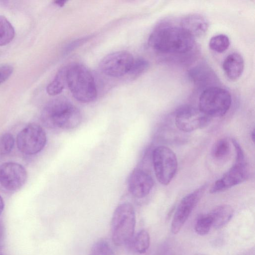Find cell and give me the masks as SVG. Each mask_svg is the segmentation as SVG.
I'll return each instance as SVG.
<instances>
[{"label": "cell", "mask_w": 255, "mask_h": 255, "mask_svg": "<svg viewBox=\"0 0 255 255\" xmlns=\"http://www.w3.org/2000/svg\"><path fill=\"white\" fill-rule=\"evenodd\" d=\"M206 188L207 184H204L181 199L176 209L171 224V231L173 234H176L180 231L201 199Z\"/></svg>", "instance_id": "10"}, {"label": "cell", "mask_w": 255, "mask_h": 255, "mask_svg": "<svg viewBox=\"0 0 255 255\" xmlns=\"http://www.w3.org/2000/svg\"><path fill=\"white\" fill-rule=\"evenodd\" d=\"M2 228L1 224H0V240L1 239L2 235Z\"/></svg>", "instance_id": "32"}, {"label": "cell", "mask_w": 255, "mask_h": 255, "mask_svg": "<svg viewBox=\"0 0 255 255\" xmlns=\"http://www.w3.org/2000/svg\"><path fill=\"white\" fill-rule=\"evenodd\" d=\"M16 145L23 154L32 155L40 152L47 141L46 133L43 128L36 123H30L17 134Z\"/></svg>", "instance_id": "8"}, {"label": "cell", "mask_w": 255, "mask_h": 255, "mask_svg": "<svg viewBox=\"0 0 255 255\" xmlns=\"http://www.w3.org/2000/svg\"><path fill=\"white\" fill-rule=\"evenodd\" d=\"M251 137H252V139L253 140V141L254 142H255V129H254L253 130V131H252L251 132Z\"/></svg>", "instance_id": "31"}, {"label": "cell", "mask_w": 255, "mask_h": 255, "mask_svg": "<svg viewBox=\"0 0 255 255\" xmlns=\"http://www.w3.org/2000/svg\"><path fill=\"white\" fill-rule=\"evenodd\" d=\"M128 185V190L133 196L142 198L149 194L153 187L154 181L147 172L136 168L130 174Z\"/></svg>", "instance_id": "13"}, {"label": "cell", "mask_w": 255, "mask_h": 255, "mask_svg": "<svg viewBox=\"0 0 255 255\" xmlns=\"http://www.w3.org/2000/svg\"><path fill=\"white\" fill-rule=\"evenodd\" d=\"M130 244L136 253L143 254L146 252L150 246V236L145 230H141L131 239Z\"/></svg>", "instance_id": "19"}, {"label": "cell", "mask_w": 255, "mask_h": 255, "mask_svg": "<svg viewBox=\"0 0 255 255\" xmlns=\"http://www.w3.org/2000/svg\"><path fill=\"white\" fill-rule=\"evenodd\" d=\"M66 85V66L57 72L53 80L47 86L46 92L51 96L58 95L63 91Z\"/></svg>", "instance_id": "18"}, {"label": "cell", "mask_w": 255, "mask_h": 255, "mask_svg": "<svg viewBox=\"0 0 255 255\" xmlns=\"http://www.w3.org/2000/svg\"><path fill=\"white\" fill-rule=\"evenodd\" d=\"M232 143L236 152L235 162L220 178L214 182L210 190L211 193L227 190L243 183L249 176V167L242 148L235 139H232Z\"/></svg>", "instance_id": "5"}, {"label": "cell", "mask_w": 255, "mask_h": 255, "mask_svg": "<svg viewBox=\"0 0 255 255\" xmlns=\"http://www.w3.org/2000/svg\"><path fill=\"white\" fill-rule=\"evenodd\" d=\"M208 22L202 15L193 13L182 18L180 26L194 38L203 35L208 28Z\"/></svg>", "instance_id": "15"}, {"label": "cell", "mask_w": 255, "mask_h": 255, "mask_svg": "<svg viewBox=\"0 0 255 255\" xmlns=\"http://www.w3.org/2000/svg\"><path fill=\"white\" fill-rule=\"evenodd\" d=\"M136 215L132 205L128 203L119 205L114 212L111 231L113 242L117 246L129 244L133 237Z\"/></svg>", "instance_id": "4"}, {"label": "cell", "mask_w": 255, "mask_h": 255, "mask_svg": "<svg viewBox=\"0 0 255 255\" xmlns=\"http://www.w3.org/2000/svg\"><path fill=\"white\" fill-rule=\"evenodd\" d=\"M15 35L14 27L8 19L0 15V46L9 43Z\"/></svg>", "instance_id": "20"}, {"label": "cell", "mask_w": 255, "mask_h": 255, "mask_svg": "<svg viewBox=\"0 0 255 255\" xmlns=\"http://www.w3.org/2000/svg\"><path fill=\"white\" fill-rule=\"evenodd\" d=\"M231 104V96L227 90L219 86H213L202 92L198 108L211 118H218L227 113Z\"/></svg>", "instance_id": "6"}, {"label": "cell", "mask_w": 255, "mask_h": 255, "mask_svg": "<svg viewBox=\"0 0 255 255\" xmlns=\"http://www.w3.org/2000/svg\"><path fill=\"white\" fill-rule=\"evenodd\" d=\"M211 120V117L199 108L187 105L180 107L175 116L177 128L185 132L205 128L209 124Z\"/></svg>", "instance_id": "9"}, {"label": "cell", "mask_w": 255, "mask_h": 255, "mask_svg": "<svg viewBox=\"0 0 255 255\" xmlns=\"http://www.w3.org/2000/svg\"><path fill=\"white\" fill-rule=\"evenodd\" d=\"M149 67L147 60L143 58L134 59L127 75L131 79H135L145 72Z\"/></svg>", "instance_id": "22"}, {"label": "cell", "mask_w": 255, "mask_h": 255, "mask_svg": "<svg viewBox=\"0 0 255 255\" xmlns=\"http://www.w3.org/2000/svg\"><path fill=\"white\" fill-rule=\"evenodd\" d=\"M4 208V202L2 198L0 196V215L3 211Z\"/></svg>", "instance_id": "30"}, {"label": "cell", "mask_w": 255, "mask_h": 255, "mask_svg": "<svg viewBox=\"0 0 255 255\" xmlns=\"http://www.w3.org/2000/svg\"><path fill=\"white\" fill-rule=\"evenodd\" d=\"M230 150V141L227 138H223L215 143L212 148L211 154L215 159L222 160L229 155Z\"/></svg>", "instance_id": "21"}, {"label": "cell", "mask_w": 255, "mask_h": 255, "mask_svg": "<svg viewBox=\"0 0 255 255\" xmlns=\"http://www.w3.org/2000/svg\"><path fill=\"white\" fill-rule=\"evenodd\" d=\"M66 83L72 95L77 101L87 103L97 98L94 78L85 65L76 63L66 66Z\"/></svg>", "instance_id": "3"}, {"label": "cell", "mask_w": 255, "mask_h": 255, "mask_svg": "<svg viewBox=\"0 0 255 255\" xmlns=\"http://www.w3.org/2000/svg\"><path fill=\"white\" fill-rule=\"evenodd\" d=\"M149 46L159 54L188 60L195 52L194 38L180 25L164 22L158 24L149 35Z\"/></svg>", "instance_id": "1"}, {"label": "cell", "mask_w": 255, "mask_h": 255, "mask_svg": "<svg viewBox=\"0 0 255 255\" xmlns=\"http://www.w3.org/2000/svg\"><path fill=\"white\" fill-rule=\"evenodd\" d=\"M89 37H86L84 38H81L80 39L76 40L71 43L69 44L66 48H65V52H70V51H72L74 49L76 48V47L81 45L82 43H84L86 40L89 39Z\"/></svg>", "instance_id": "28"}, {"label": "cell", "mask_w": 255, "mask_h": 255, "mask_svg": "<svg viewBox=\"0 0 255 255\" xmlns=\"http://www.w3.org/2000/svg\"><path fill=\"white\" fill-rule=\"evenodd\" d=\"M223 69L227 78L232 80H238L242 75L244 61L242 55L234 52L228 55L223 63Z\"/></svg>", "instance_id": "16"}, {"label": "cell", "mask_w": 255, "mask_h": 255, "mask_svg": "<svg viewBox=\"0 0 255 255\" xmlns=\"http://www.w3.org/2000/svg\"><path fill=\"white\" fill-rule=\"evenodd\" d=\"M43 125L49 128L73 129L81 123L80 110L65 98H58L49 101L41 114Z\"/></svg>", "instance_id": "2"}, {"label": "cell", "mask_w": 255, "mask_h": 255, "mask_svg": "<svg viewBox=\"0 0 255 255\" xmlns=\"http://www.w3.org/2000/svg\"><path fill=\"white\" fill-rule=\"evenodd\" d=\"M213 227V220L209 213L200 215L195 224V231L200 236L207 235Z\"/></svg>", "instance_id": "24"}, {"label": "cell", "mask_w": 255, "mask_h": 255, "mask_svg": "<svg viewBox=\"0 0 255 255\" xmlns=\"http://www.w3.org/2000/svg\"><path fill=\"white\" fill-rule=\"evenodd\" d=\"M14 144V138L10 133L3 134L0 137V155H5L9 154L12 150Z\"/></svg>", "instance_id": "26"}, {"label": "cell", "mask_w": 255, "mask_h": 255, "mask_svg": "<svg viewBox=\"0 0 255 255\" xmlns=\"http://www.w3.org/2000/svg\"><path fill=\"white\" fill-rule=\"evenodd\" d=\"M27 179V171L20 164L7 162L0 165V184L6 190H18L24 185Z\"/></svg>", "instance_id": "12"}, {"label": "cell", "mask_w": 255, "mask_h": 255, "mask_svg": "<svg viewBox=\"0 0 255 255\" xmlns=\"http://www.w3.org/2000/svg\"><path fill=\"white\" fill-rule=\"evenodd\" d=\"M229 37L223 34H220L213 36L209 43V47L213 51L222 53L225 51L230 46Z\"/></svg>", "instance_id": "23"}, {"label": "cell", "mask_w": 255, "mask_h": 255, "mask_svg": "<svg viewBox=\"0 0 255 255\" xmlns=\"http://www.w3.org/2000/svg\"><path fill=\"white\" fill-rule=\"evenodd\" d=\"M209 214L213 220V227L219 229L225 226L231 220L234 209L230 205L224 204L215 207Z\"/></svg>", "instance_id": "17"}, {"label": "cell", "mask_w": 255, "mask_h": 255, "mask_svg": "<svg viewBox=\"0 0 255 255\" xmlns=\"http://www.w3.org/2000/svg\"><path fill=\"white\" fill-rule=\"evenodd\" d=\"M152 162L156 177L162 185L169 184L178 167L177 157L169 147L159 146L152 152Z\"/></svg>", "instance_id": "7"}, {"label": "cell", "mask_w": 255, "mask_h": 255, "mask_svg": "<svg viewBox=\"0 0 255 255\" xmlns=\"http://www.w3.org/2000/svg\"><path fill=\"white\" fill-rule=\"evenodd\" d=\"M90 255H115V254L109 243L104 240H100L93 245Z\"/></svg>", "instance_id": "25"}, {"label": "cell", "mask_w": 255, "mask_h": 255, "mask_svg": "<svg viewBox=\"0 0 255 255\" xmlns=\"http://www.w3.org/2000/svg\"><path fill=\"white\" fill-rule=\"evenodd\" d=\"M133 59L128 51H117L104 57L100 63V68L108 76L121 77L128 74Z\"/></svg>", "instance_id": "11"}, {"label": "cell", "mask_w": 255, "mask_h": 255, "mask_svg": "<svg viewBox=\"0 0 255 255\" xmlns=\"http://www.w3.org/2000/svg\"><path fill=\"white\" fill-rule=\"evenodd\" d=\"M188 75L196 87L203 90L213 86L218 78L212 69L206 63H201L191 68Z\"/></svg>", "instance_id": "14"}, {"label": "cell", "mask_w": 255, "mask_h": 255, "mask_svg": "<svg viewBox=\"0 0 255 255\" xmlns=\"http://www.w3.org/2000/svg\"><path fill=\"white\" fill-rule=\"evenodd\" d=\"M66 2V0H55L54 1V3L59 6H60V7H62L63 6L65 3Z\"/></svg>", "instance_id": "29"}, {"label": "cell", "mask_w": 255, "mask_h": 255, "mask_svg": "<svg viewBox=\"0 0 255 255\" xmlns=\"http://www.w3.org/2000/svg\"><path fill=\"white\" fill-rule=\"evenodd\" d=\"M13 72V67L9 64L0 66V85L7 80Z\"/></svg>", "instance_id": "27"}]
</instances>
